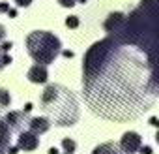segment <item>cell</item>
Masks as SVG:
<instances>
[{"label": "cell", "mask_w": 159, "mask_h": 154, "mask_svg": "<svg viewBox=\"0 0 159 154\" xmlns=\"http://www.w3.org/2000/svg\"><path fill=\"white\" fill-rule=\"evenodd\" d=\"M66 26H69V28H77V26H79V17H77V15L67 17V19H66Z\"/></svg>", "instance_id": "13"}, {"label": "cell", "mask_w": 159, "mask_h": 154, "mask_svg": "<svg viewBox=\"0 0 159 154\" xmlns=\"http://www.w3.org/2000/svg\"><path fill=\"white\" fill-rule=\"evenodd\" d=\"M32 107H34V105H32V103H26V105H25V109H23V111H25V113H30V111H32Z\"/></svg>", "instance_id": "22"}, {"label": "cell", "mask_w": 159, "mask_h": 154, "mask_svg": "<svg viewBox=\"0 0 159 154\" xmlns=\"http://www.w3.org/2000/svg\"><path fill=\"white\" fill-rule=\"evenodd\" d=\"M4 38H6V28H4L2 25H0V41H2Z\"/></svg>", "instance_id": "19"}, {"label": "cell", "mask_w": 159, "mask_h": 154, "mask_svg": "<svg viewBox=\"0 0 159 154\" xmlns=\"http://www.w3.org/2000/svg\"><path fill=\"white\" fill-rule=\"evenodd\" d=\"M8 64H11V56L4 53V56H2V64H0V70H2V68H6Z\"/></svg>", "instance_id": "14"}, {"label": "cell", "mask_w": 159, "mask_h": 154, "mask_svg": "<svg viewBox=\"0 0 159 154\" xmlns=\"http://www.w3.org/2000/svg\"><path fill=\"white\" fill-rule=\"evenodd\" d=\"M79 2H83V4H84V2H86V0H79Z\"/></svg>", "instance_id": "29"}, {"label": "cell", "mask_w": 159, "mask_h": 154, "mask_svg": "<svg viewBox=\"0 0 159 154\" xmlns=\"http://www.w3.org/2000/svg\"><path fill=\"white\" fill-rule=\"evenodd\" d=\"M155 141H157V145H159V132H157V135H155Z\"/></svg>", "instance_id": "28"}, {"label": "cell", "mask_w": 159, "mask_h": 154, "mask_svg": "<svg viewBox=\"0 0 159 154\" xmlns=\"http://www.w3.org/2000/svg\"><path fill=\"white\" fill-rule=\"evenodd\" d=\"M0 12H10V6L4 2V4H0Z\"/></svg>", "instance_id": "21"}, {"label": "cell", "mask_w": 159, "mask_h": 154, "mask_svg": "<svg viewBox=\"0 0 159 154\" xmlns=\"http://www.w3.org/2000/svg\"><path fill=\"white\" fill-rule=\"evenodd\" d=\"M38 145H39L38 133H34V132H21L19 133V143H17L19 148H23V150H34V148H38Z\"/></svg>", "instance_id": "5"}, {"label": "cell", "mask_w": 159, "mask_h": 154, "mask_svg": "<svg viewBox=\"0 0 159 154\" xmlns=\"http://www.w3.org/2000/svg\"><path fill=\"white\" fill-rule=\"evenodd\" d=\"M47 77H49V73H47L45 64H34V66L28 70V79H30L32 83H45Z\"/></svg>", "instance_id": "7"}, {"label": "cell", "mask_w": 159, "mask_h": 154, "mask_svg": "<svg viewBox=\"0 0 159 154\" xmlns=\"http://www.w3.org/2000/svg\"><path fill=\"white\" fill-rule=\"evenodd\" d=\"M17 150H19V147H10V148H8L10 154H17Z\"/></svg>", "instance_id": "23"}, {"label": "cell", "mask_w": 159, "mask_h": 154, "mask_svg": "<svg viewBox=\"0 0 159 154\" xmlns=\"http://www.w3.org/2000/svg\"><path fill=\"white\" fill-rule=\"evenodd\" d=\"M62 55H64L66 58H71V56H73V53H71V51H62Z\"/></svg>", "instance_id": "24"}, {"label": "cell", "mask_w": 159, "mask_h": 154, "mask_svg": "<svg viewBox=\"0 0 159 154\" xmlns=\"http://www.w3.org/2000/svg\"><path fill=\"white\" fill-rule=\"evenodd\" d=\"M49 154H58V150H56V148L52 147V148H49Z\"/></svg>", "instance_id": "26"}, {"label": "cell", "mask_w": 159, "mask_h": 154, "mask_svg": "<svg viewBox=\"0 0 159 154\" xmlns=\"http://www.w3.org/2000/svg\"><path fill=\"white\" fill-rule=\"evenodd\" d=\"M92 154H122V152L118 150V147H116L114 143H103V145H99Z\"/></svg>", "instance_id": "10"}, {"label": "cell", "mask_w": 159, "mask_h": 154, "mask_svg": "<svg viewBox=\"0 0 159 154\" xmlns=\"http://www.w3.org/2000/svg\"><path fill=\"white\" fill-rule=\"evenodd\" d=\"M8 13H10V17H15V15H17V12H15V10H10Z\"/></svg>", "instance_id": "25"}, {"label": "cell", "mask_w": 159, "mask_h": 154, "mask_svg": "<svg viewBox=\"0 0 159 154\" xmlns=\"http://www.w3.org/2000/svg\"><path fill=\"white\" fill-rule=\"evenodd\" d=\"M11 128L6 120H0V150H8L10 148V139H11Z\"/></svg>", "instance_id": "8"}, {"label": "cell", "mask_w": 159, "mask_h": 154, "mask_svg": "<svg viewBox=\"0 0 159 154\" xmlns=\"http://www.w3.org/2000/svg\"><path fill=\"white\" fill-rule=\"evenodd\" d=\"M58 2H60L64 8H71V6H75V4H77V0H58Z\"/></svg>", "instance_id": "15"}, {"label": "cell", "mask_w": 159, "mask_h": 154, "mask_svg": "<svg viewBox=\"0 0 159 154\" xmlns=\"http://www.w3.org/2000/svg\"><path fill=\"white\" fill-rule=\"evenodd\" d=\"M66 154H69V152H66Z\"/></svg>", "instance_id": "30"}, {"label": "cell", "mask_w": 159, "mask_h": 154, "mask_svg": "<svg viewBox=\"0 0 159 154\" xmlns=\"http://www.w3.org/2000/svg\"><path fill=\"white\" fill-rule=\"evenodd\" d=\"M41 105L43 111L49 113V117L60 126H71L79 118V105L75 96L60 85H49L45 89Z\"/></svg>", "instance_id": "1"}, {"label": "cell", "mask_w": 159, "mask_h": 154, "mask_svg": "<svg viewBox=\"0 0 159 154\" xmlns=\"http://www.w3.org/2000/svg\"><path fill=\"white\" fill-rule=\"evenodd\" d=\"M15 2H17L19 6H28V4L32 2V0H15Z\"/></svg>", "instance_id": "20"}, {"label": "cell", "mask_w": 159, "mask_h": 154, "mask_svg": "<svg viewBox=\"0 0 159 154\" xmlns=\"http://www.w3.org/2000/svg\"><path fill=\"white\" fill-rule=\"evenodd\" d=\"M10 103H11V96H10V92L4 90V89H0V111H2L4 107H8Z\"/></svg>", "instance_id": "11"}, {"label": "cell", "mask_w": 159, "mask_h": 154, "mask_svg": "<svg viewBox=\"0 0 159 154\" xmlns=\"http://www.w3.org/2000/svg\"><path fill=\"white\" fill-rule=\"evenodd\" d=\"M150 124H153L155 128H159V118H157V117H152V118H150Z\"/></svg>", "instance_id": "18"}, {"label": "cell", "mask_w": 159, "mask_h": 154, "mask_svg": "<svg viewBox=\"0 0 159 154\" xmlns=\"http://www.w3.org/2000/svg\"><path fill=\"white\" fill-rule=\"evenodd\" d=\"M25 115H26L25 111H11V113L6 115V122L10 124V128L13 132H23V126L26 122V117Z\"/></svg>", "instance_id": "6"}, {"label": "cell", "mask_w": 159, "mask_h": 154, "mask_svg": "<svg viewBox=\"0 0 159 154\" xmlns=\"http://www.w3.org/2000/svg\"><path fill=\"white\" fill-rule=\"evenodd\" d=\"M140 154H153V150H152V147H140Z\"/></svg>", "instance_id": "17"}, {"label": "cell", "mask_w": 159, "mask_h": 154, "mask_svg": "<svg viewBox=\"0 0 159 154\" xmlns=\"http://www.w3.org/2000/svg\"><path fill=\"white\" fill-rule=\"evenodd\" d=\"M28 128H30V132H34V133H45V132L51 128V124H49L47 118L36 117V118H30V120H28Z\"/></svg>", "instance_id": "9"}, {"label": "cell", "mask_w": 159, "mask_h": 154, "mask_svg": "<svg viewBox=\"0 0 159 154\" xmlns=\"http://www.w3.org/2000/svg\"><path fill=\"white\" fill-rule=\"evenodd\" d=\"M26 47L30 56L38 62V64H51L54 62V58L58 56V53L62 51L60 47V40L51 34V32H32L26 38Z\"/></svg>", "instance_id": "2"}, {"label": "cell", "mask_w": 159, "mask_h": 154, "mask_svg": "<svg viewBox=\"0 0 159 154\" xmlns=\"http://www.w3.org/2000/svg\"><path fill=\"white\" fill-rule=\"evenodd\" d=\"M11 47H13V43H11V41H4L2 45H0V49H2L4 53H8V51H10Z\"/></svg>", "instance_id": "16"}, {"label": "cell", "mask_w": 159, "mask_h": 154, "mask_svg": "<svg viewBox=\"0 0 159 154\" xmlns=\"http://www.w3.org/2000/svg\"><path fill=\"white\" fill-rule=\"evenodd\" d=\"M2 56H4V51L0 49V64H2Z\"/></svg>", "instance_id": "27"}, {"label": "cell", "mask_w": 159, "mask_h": 154, "mask_svg": "<svg viewBox=\"0 0 159 154\" xmlns=\"http://www.w3.org/2000/svg\"><path fill=\"white\" fill-rule=\"evenodd\" d=\"M62 147L66 148V152H69V154H71V152L75 150V147H77V145H75V141H73V139H67V137H66V139L62 141Z\"/></svg>", "instance_id": "12"}, {"label": "cell", "mask_w": 159, "mask_h": 154, "mask_svg": "<svg viewBox=\"0 0 159 154\" xmlns=\"http://www.w3.org/2000/svg\"><path fill=\"white\" fill-rule=\"evenodd\" d=\"M120 147H122L124 152L133 154V152L140 150V147H142V139H140L139 133H135V132H127V133H124V137H122V141H120Z\"/></svg>", "instance_id": "3"}, {"label": "cell", "mask_w": 159, "mask_h": 154, "mask_svg": "<svg viewBox=\"0 0 159 154\" xmlns=\"http://www.w3.org/2000/svg\"><path fill=\"white\" fill-rule=\"evenodd\" d=\"M124 23H125V15L124 13H111L109 15V19L105 21V30L111 34V36H114V34H118L120 30H122V26H124Z\"/></svg>", "instance_id": "4"}]
</instances>
